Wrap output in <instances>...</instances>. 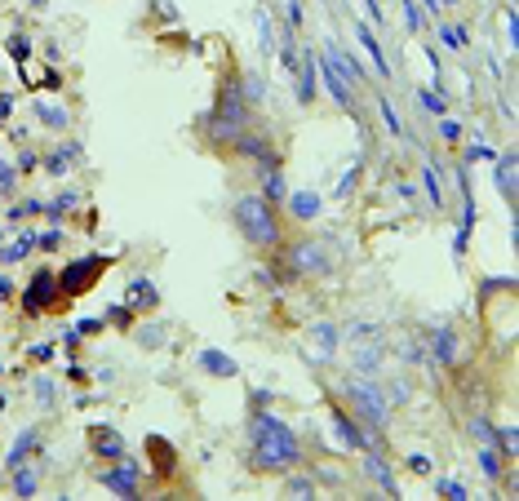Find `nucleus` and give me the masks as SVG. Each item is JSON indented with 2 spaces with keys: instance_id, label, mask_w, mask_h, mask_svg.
<instances>
[{
  "instance_id": "1",
  "label": "nucleus",
  "mask_w": 519,
  "mask_h": 501,
  "mask_svg": "<svg viewBox=\"0 0 519 501\" xmlns=\"http://www.w3.org/2000/svg\"><path fill=\"white\" fill-rule=\"evenodd\" d=\"M249 444H253V466L258 470H297L302 444L293 426L275 413H253L249 417Z\"/></svg>"
},
{
  "instance_id": "2",
  "label": "nucleus",
  "mask_w": 519,
  "mask_h": 501,
  "mask_svg": "<svg viewBox=\"0 0 519 501\" xmlns=\"http://www.w3.org/2000/svg\"><path fill=\"white\" fill-rule=\"evenodd\" d=\"M235 226L240 236H245L253 249L262 253H275L284 244V226H280V213H275V200H267V195H240L235 200Z\"/></svg>"
},
{
  "instance_id": "3",
  "label": "nucleus",
  "mask_w": 519,
  "mask_h": 501,
  "mask_svg": "<svg viewBox=\"0 0 519 501\" xmlns=\"http://www.w3.org/2000/svg\"><path fill=\"white\" fill-rule=\"evenodd\" d=\"M342 399L355 408V417L369 426V431H382L386 426V395L378 382H369L364 373H351L342 377Z\"/></svg>"
},
{
  "instance_id": "4",
  "label": "nucleus",
  "mask_w": 519,
  "mask_h": 501,
  "mask_svg": "<svg viewBox=\"0 0 519 501\" xmlns=\"http://www.w3.org/2000/svg\"><path fill=\"white\" fill-rule=\"evenodd\" d=\"M107 266H111V258H98V253L71 258V262L63 266V275H58V288H63V298H80V293H89V288L102 279Z\"/></svg>"
},
{
  "instance_id": "5",
  "label": "nucleus",
  "mask_w": 519,
  "mask_h": 501,
  "mask_svg": "<svg viewBox=\"0 0 519 501\" xmlns=\"http://www.w3.org/2000/svg\"><path fill=\"white\" fill-rule=\"evenodd\" d=\"M54 302H67L63 288H58V275H54V271H36L31 284H27V293H22V307H27V315L49 311Z\"/></svg>"
},
{
  "instance_id": "6",
  "label": "nucleus",
  "mask_w": 519,
  "mask_h": 501,
  "mask_svg": "<svg viewBox=\"0 0 519 501\" xmlns=\"http://www.w3.org/2000/svg\"><path fill=\"white\" fill-rule=\"evenodd\" d=\"M89 448L98 453V461H125V457H129V444L120 439L116 426H107V422H98V426L89 431Z\"/></svg>"
},
{
  "instance_id": "7",
  "label": "nucleus",
  "mask_w": 519,
  "mask_h": 501,
  "mask_svg": "<svg viewBox=\"0 0 519 501\" xmlns=\"http://www.w3.org/2000/svg\"><path fill=\"white\" fill-rule=\"evenodd\" d=\"M98 484L111 488L116 497H138V466L134 461H120L116 470H98Z\"/></svg>"
},
{
  "instance_id": "8",
  "label": "nucleus",
  "mask_w": 519,
  "mask_h": 501,
  "mask_svg": "<svg viewBox=\"0 0 519 501\" xmlns=\"http://www.w3.org/2000/svg\"><path fill=\"white\" fill-rule=\"evenodd\" d=\"M333 439H337L342 448H351V453H364V448H369V439H364V431H359V422L346 417L342 408H333Z\"/></svg>"
},
{
  "instance_id": "9",
  "label": "nucleus",
  "mask_w": 519,
  "mask_h": 501,
  "mask_svg": "<svg viewBox=\"0 0 519 501\" xmlns=\"http://www.w3.org/2000/svg\"><path fill=\"white\" fill-rule=\"evenodd\" d=\"M125 302H129L134 311H155V307H160V288H155L147 275H138V279H129Z\"/></svg>"
},
{
  "instance_id": "10",
  "label": "nucleus",
  "mask_w": 519,
  "mask_h": 501,
  "mask_svg": "<svg viewBox=\"0 0 519 501\" xmlns=\"http://www.w3.org/2000/svg\"><path fill=\"white\" fill-rule=\"evenodd\" d=\"M470 226H475V195H470V178H462V226H457V240H453L457 258H462L466 244H470Z\"/></svg>"
},
{
  "instance_id": "11",
  "label": "nucleus",
  "mask_w": 519,
  "mask_h": 501,
  "mask_svg": "<svg viewBox=\"0 0 519 501\" xmlns=\"http://www.w3.org/2000/svg\"><path fill=\"white\" fill-rule=\"evenodd\" d=\"M293 271L297 275H324L329 271V262L320 258V244H293Z\"/></svg>"
},
{
  "instance_id": "12",
  "label": "nucleus",
  "mask_w": 519,
  "mask_h": 501,
  "mask_svg": "<svg viewBox=\"0 0 519 501\" xmlns=\"http://www.w3.org/2000/svg\"><path fill=\"white\" fill-rule=\"evenodd\" d=\"M426 355L435 360V364H444V369H453V360H457V333H453L449 324L435 328V341H431V350H426Z\"/></svg>"
},
{
  "instance_id": "13",
  "label": "nucleus",
  "mask_w": 519,
  "mask_h": 501,
  "mask_svg": "<svg viewBox=\"0 0 519 501\" xmlns=\"http://www.w3.org/2000/svg\"><path fill=\"white\" fill-rule=\"evenodd\" d=\"M320 67H324V84H329V93L337 98V107H346V111H355V89H351V84H346L342 76H337V71H333V63H329V58H320Z\"/></svg>"
},
{
  "instance_id": "14",
  "label": "nucleus",
  "mask_w": 519,
  "mask_h": 501,
  "mask_svg": "<svg viewBox=\"0 0 519 501\" xmlns=\"http://www.w3.org/2000/svg\"><path fill=\"white\" fill-rule=\"evenodd\" d=\"M355 40L364 45V54L373 58V67H378V76H382V80L391 76V63H386V54H382V45H378V36H373V27H369V22H359V27H355Z\"/></svg>"
},
{
  "instance_id": "15",
  "label": "nucleus",
  "mask_w": 519,
  "mask_h": 501,
  "mask_svg": "<svg viewBox=\"0 0 519 501\" xmlns=\"http://www.w3.org/2000/svg\"><path fill=\"white\" fill-rule=\"evenodd\" d=\"M147 453L155 457V475H173V470H178V453H173V444H164L160 435H147Z\"/></svg>"
},
{
  "instance_id": "16",
  "label": "nucleus",
  "mask_w": 519,
  "mask_h": 501,
  "mask_svg": "<svg viewBox=\"0 0 519 501\" xmlns=\"http://www.w3.org/2000/svg\"><path fill=\"white\" fill-rule=\"evenodd\" d=\"M316 71H320V63H316L311 54H307V63L293 71V76H297V102H302V107L316 102Z\"/></svg>"
},
{
  "instance_id": "17",
  "label": "nucleus",
  "mask_w": 519,
  "mask_h": 501,
  "mask_svg": "<svg viewBox=\"0 0 519 501\" xmlns=\"http://www.w3.org/2000/svg\"><path fill=\"white\" fill-rule=\"evenodd\" d=\"M288 217H297V222L320 217V195L316 191H293V195H288Z\"/></svg>"
},
{
  "instance_id": "18",
  "label": "nucleus",
  "mask_w": 519,
  "mask_h": 501,
  "mask_svg": "<svg viewBox=\"0 0 519 501\" xmlns=\"http://www.w3.org/2000/svg\"><path fill=\"white\" fill-rule=\"evenodd\" d=\"M196 364H200V369L209 373V377H235V373H240V364H235V360H226L222 350H213V346H209V350H200V360H196Z\"/></svg>"
},
{
  "instance_id": "19",
  "label": "nucleus",
  "mask_w": 519,
  "mask_h": 501,
  "mask_svg": "<svg viewBox=\"0 0 519 501\" xmlns=\"http://www.w3.org/2000/svg\"><path fill=\"white\" fill-rule=\"evenodd\" d=\"M497 191L506 204H515V155H502L497 160Z\"/></svg>"
},
{
  "instance_id": "20",
  "label": "nucleus",
  "mask_w": 519,
  "mask_h": 501,
  "mask_svg": "<svg viewBox=\"0 0 519 501\" xmlns=\"http://www.w3.org/2000/svg\"><path fill=\"white\" fill-rule=\"evenodd\" d=\"M316 341H320V350H316L311 360L324 364V360H329L333 350H337V328H333V324H316Z\"/></svg>"
},
{
  "instance_id": "21",
  "label": "nucleus",
  "mask_w": 519,
  "mask_h": 501,
  "mask_svg": "<svg viewBox=\"0 0 519 501\" xmlns=\"http://www.w3.org/2000/svg\"><path fill=\"white\" fill-rule=\"evenodd\" d=\"M364 470L373 475V479H378L382 484V493L386 497H400V488H395V479H391V466H386V461H378V457H369L364 461Z\"/></svg>"
},
{
  "instance_id": "22",
  "label": "nucleus",
  "mask_w": 519,
  "mask_h": 501,
  "mask_svg": "<svg viewBox=\"0 0 519 501\" xmlns=\"http://www.w3.org/2000/svg\"><path fill=\"white\" fill-rule=\"evenodd\" d=\"M262 195H267V200H284V178H280V169H262Z\"/></svg>"
},
{
  "instance_id": "23",
  "label": "nucleus",
  "mask_w": 519,
  "mask_h": 501,
  "mask_svg": "<svg viewBox=\"0 0 519 501\" xmlns=\"http://www.w3.org/2000/svg\"><path fill=\"white\" fill-rule=\"evenodd\" d=\"M413 98H417L421 111H431V116H444V111H449V107H444V98H440L435 89H413Z\"/></svg>"
},
{
  "instance_id": "24",
  "label": "nucleus",
  "mask_w": 519,
  "mask_h": 501,
  "mask_svg": "<svg viewBox=\"0 0 519 501\" xmlns=\"http://www.w3.org/2000/svg\"><path fill=\"white\" fill-rule=\"evenodd\" d=\"M421 187H426V195H431V204H444V191H440V174H435V164H426L421 169Z\"/></svg>"
},
{
  "instance_id": "25",
  "label": "nucleus",
  "mask_w": 519,
  "mask_h": 501,
  "mask_svg": "<svg viewBox=\"0 0 519 501\" xmlns=\"http://www.w3.org/2000/svg\"><path fill=\"white\" fill-rule=\"evenodd\" d=\"M107 320H111L116 328H134V324H138V311L129 307V302H120V307H111V311H107Z\"/></svg>"
},
{
  "instance_id": "26",
  "label": "nucleus",
  "mask_w": 519,
  "mask_h": 501,
  "mask_svg": "<svg viewBox=\"0 0 519 501\" xmlns=\"http://www.w3.org/2000/svg\"><path fill=\"white\" fill-rule=\"evenodd\" d=\"M479 470H484L488 479H502V457L493 453V444H484V448H479Z\"/></svg>"
},
{
  "instance_id": "27",
  "label": "nucleus",
  "mask_w": 519,
  "mask_h": 501,
  "mask_svg": "<svg viewBox=\"0 0 519 501\" xmlns=\"http://www.w3.org/2000/svg\"><path fill=\"white\" fill-rule=\"evenodd\" d=\"M440 40H444V49H466V27L444 22V27H440Z\"/></svg>"
},
{
  "instance_id": "28",
  "label": "nucleus",
  "mask_w": 519,
  "mask_h": 501,
  "mask_svg": "<svg viewBox=\"0 0 519 501\" xmlns=\"http://www.w3.org/2000/svg\"><path fill=\"white\" fill-rule=\"evenodd\" d=\"M400 9H404V22H408V31H421V27H426V14H421V9L413 5V0H400Z\"/></svg>"
},
{
  "instance_id": "29",
  "label": "nucleus",
  "mask_w": 519,
  "mask_h": 501,
  "mask_svg": "<svg viewBox=\"0 0 519 501\" xmlns=\"http://www.w3.org/2000/svg\"><path fill=\"white\" fill-rule=\"evenodd\" d=\"M31 448H36V431H22L18 444H14V453H9V466H22V453H31Z\"/></svg>"
},
{
  "instance_id": "30",
  "label": "nucleus",
  "mask_w": 519,
  "mask_h": 501,
  "mask_svg": "<svg viewBox=\"0 0 519 501\" xmlns=\"http://www.w3.org/2000/svg\"><path fill=\"white\" fill-rule=\"evenodd\" d=\"M284 493H288V497H316V484H311L307 475H293V479L284 484Z\"/></svg>"
},
{
  "instance_id": "31",
  "label": "nucleus",
  "mask_w": 519,
  "mask_h": 501,
  "mask_svg": "<svg viewBox=\"0 0 519 501\" xmlns=\"http://www.w3.org/2000/svg\"><path fill=\"white\" fill-rule=\"evenodd\" d=\"M466 160H497V151L484 142V138H470V146H466Z\"/></svg>"
},
{
  "instance_id": "32",
  "label": "nucleus",
  "mask_w": 519,
  "mask_h": 501,
  "mask_svg": "<svg viewBox=\"0 0 519 501\" xmlns=\"http://www.w3.org/2000/svg\"><path fill=\"white\" fill-rule=\"evenodd\" d=\"M440 138L449 142V146H457V142H462V125H457V120H449V116H440Z\"/></svg>"
},
{
  "instance_id": "33",
  "label": "nucleus",
  "mask_w": 519,
  "mask_h": 501,
  "mask_svg": "<svg viewBox=\"0 0 519 501\" xmlns=\"http://www.w3.org/2000/svg\"><path fill=\"white\" fill-rule=\"evenodd\" d=\"M404 470H408V475H431V457H426V453H408V457H404Z\"/></svg>"
},
{
  "instance_id": "34",
  "label": "nucleus",
  "mask_w": 519,
  "mask_h": 501,
  "mask_svg": "<svg viewBox=\"0 0 519 501\" xmlns=\"http://www.w3.org/2000/svg\"><path fill=\"white\" fill-rule=\"evenodd\" d=\"M440 497H453V501H466V484L462 479H440Z\"/></svg>"
},
{
  "instance_id": "35",
  "label": "nucleus",
  "mask_w": 519,
  "mask_h": 501,
  "mask_svg": "<svg viewBox=\"0 0 519 501\" xmlns=\"http://www.w3.org/2000/svg\"><path fill=\"white\" fill-rule=\"evenodd\" d=\"M36 116H40L45 125H54V129H67V111H54V107H36Z\"/></svg>"
},
{
  "instance_id": "36",
  "label": "nucleus",
  "mask_w": 519,
  "mask_h": 501,
  "mask_svg": "<svg viewBox=\"0 0 519 501\" xmlns=\"http://www.w3.org/2000/svg\"><path fill=\"white\" fill-rule=\"evenodd\" d=\"M14 488H18V497H31L36 493V475L31 470H18L14 475Z\"/></svg>"
},
{
  "instance_id": "37",
  "label": "nucleus",
  "mask_w": 519,
  "mask_h": 501,
  "mask_svg": "<svg viewBox=\"0 0 519 501\" xmlns=\"http://www.w3.org/2000/svg\"><path fill=\"white\" fill-rule=\"evenodd\" d=\"M102 324H107V315L98 320V315H84V320L76 324V333H102Z\"/></svg>"
},
{
  "instance_id": "38",
  "label": "nucleus",
  "mask_w": 519,
  "mask_h": 501,
  "mask_svg": "<svg viewBox=\"0 0 519 501\" xmlns=\"http://www.w3.org/2000/svg\"><path fill=\"white\" fill-rule=\"evenodd\" d=\"M382 120H386V129H391V133H400V116H395V107L386 102V98H382Z\"/></svg>"
},
{
  "instance_id": "39",
  "label": "nucleus",
  "mask_w": 519,
  "mask_h": 501,
  "mask_svg": "<svg viewBox=\"0 0 519 501\" xmlns=\"http://www.w3.org/2000/svg\"><path fill=\"white\" fill-rule=\"evenodd\" d=\"M36 244H40V249H45V253H54V249H58V244H63V231H45V236H40V240H36Z\"/></svg>"
},
{
  "instance_id": "40",
  "label": "nucleus",
  "mask_w": 519,
  "mask_h": 501,
  "mask_svg": "<svg viewBox=\"0 0 519 501\" xmlns=\"http://www.w3.org/2000/svg\"><path fill=\"white\" fill-rule=\"evenodd\" d=\"M506 45H515V9L506 5Z\"/></svg>"
},
{
  "instance_id": "41",
  "label": "nucleus",
  "mask_w": 519,
  "mask_h": 501,
  "mask_svg": "<svg viewBox=\"0 0 519 501\" xmlns=\"http://www.w3.org/2000/svg\"><path fill=\"white\" fill-rule=\"evenodd\" d=\"M9 54H14L18 63H22V58H27V45H22V36H14V40H9Z\"/></svg>"
},
{
  "instance_id": "42",
  "label": "nucleus",
  "mask_w": 519,
  "mask_h": 501,
  "mask_svg": "<svg viewBox=\"0 0 519 501\" xmlns=\"http://www.w3.org/2000/svg\"><path fill=\"white\" fill-rule=\"evenodd\" d=\"M49 355H54V346H36V350H31V360H36V364H45Z\"/></svg>"
},
{
  "instance_id": "43",
  "label": "nucleus",
  "mask_w": 519,
  "mask_h": 501,
  "mask_svg": "<svg viewBox=\"0 0 519 501\" xmlns=\"http://www.w3.org/2000/svg\"><path fill=\"white\" fill-rule=\"evenodd\" d=\"M9 182H14V169H9V164H0V187H9Z\"/></svg>"
},
{
  "instance_id": "44",
  "label": "nucleus",
  "mask_w": 519,
  "mask_h": 501,
  "mask_svg": "<svg viewBox=\"0 0 519 501\" xmlns=\"http://www.w3.org/2000/svg\"><path fill=\"white\" fill-rule=\"evenodd\" d=\"M9 293H14V284H9V279L0 275V298H9Z\"/></svg>"
},
{
  "instance_id": "45",
  "label": "nucleus",
  "mask_w": 519,
  "mask_h": 501,
  "mask_svg": "<svg viewBox=\"0 0 519 501\" xmlns=\"http://www.w3.org/2000/svg\"><path fill=\"white\" fill-rule=\"evenodd\" d=\"M9 107H14V102H9V98H0V120L9 116Z\"/></svg>"
}]
</instances>
